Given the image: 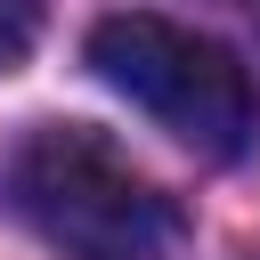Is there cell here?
Here are the masks:
<instances>
[{
  "label": "cell",
  "instance_id": "6da1fadb",
  "mask_svg": "<svg viewBox=\"0 0 260 260\" xmlns=\"http://www.w3.org/2000/svg\"><path fill=\"white\" fill-rule=\"evenodd\" d=\"M8 195L65 260H171L179 203L89 122H41L8 154Z\"/></svg>",
  "mask_w": 260,
  "mask_h": 260
},
{
  "label": "cell",
  "instance_id": "7a4b0ae2",
  "mask_svg": "<svg viewBox=\"0 0 260 260\" xmlns=\"http://www.w3.org/2000/svg\"><path fill=\"white\" fill-rule=\"evenodd\" d=\"M89 73L211 162L244 154L260 130V98H252V73L236 65V49L195 32V24H171L154 8L98 16L89 24Z\"/></svg>",
  "mask_w": 260,
  "mask_h": 260
},
{
  "label": "cell",
  "instance_id": "3957f363",
  "mask_svg": "<svg viewBox=\"0 0 260 260\" xmlns=\"http://www.w3.org/2000/svg\"><path fill=\"white\" fill-rule=\"evenodd\" d=\"M41 41V0H0V73H16Z\"/></svg>",
  "mask_w": 260,
  "mask_h": 260
}]
</instances>
